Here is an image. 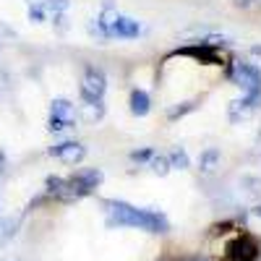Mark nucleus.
I'll return each instance as SVG.
<instances>
[{
	"label": "nucleus",
	"mask_w": 261,
	"mask_h": 261,
	"mask_svg": "<svg viewBox=\"0 0 261 261\" xmlns=\"http://www.w3.org/2000/svg\"><path fill=\"white\" fill-rule=\"evenodd\" d=\"M29 18L32 21H42V18H45V6H32L29 8Z\"/></svg>",
	"instance_id": "nucleus-21"
},
{
	"label": "nucleus",
	"mask_w": 261,
	"mask_h": 261,
	"mask_svg": "<svg viewBox=\"0 0 261 261\" xmlns=\"http://www.w3.org/2000/svg\"><path fill=\"white\" fill-rule=\"evenodd\" d=\"M256 3H258V0H232L235 8H253Z\"/></svg>",
	"instance_id": "nucleus-22"
},
{
	"label": "nucleus",
	"mask_w": 261,
	"mask_h": 261,
	"mask_svg": "<svg viewBox=\"0 0 261 261\" xmlns=\"http://www.w3.org/2000/svg\"><path fill=\"white\" fill-rule=\"evenodd\" d=\"M222 162V151L220 149H204L199 154V170L204 172V175H212V172H217V167H220Z\"/></svg>",
	"instance_id": "nucleus-11"
},
{
	"label": "nucleus",
	"mask_w": 261,
	"mask_h": 261,
	"mask_svg": "<svg viewBox=\"0 0 261 261\" xmlns=\"http://www.w3.org/2000/svg\"><path fill=\"white\" fill-rule=\"evenodd\" d=\"M261 105V97H238L230 102L227 113H230V120L232 123H241V120H248Z\"/></svg>",
	"instance_id": "nucleus-9"
},
{
	"label": "nucleus",
	"mask_w": 261,
	"mask_h": 261,
	"mask_svg": "<svg viewBox=\"0 0 261 261\" xmlns=\"http://www.w3.org/2000/svg\"><path fill=\"white\" fill-rule=\"evenodd\" d=\"M6 172V154H3V149H0V175Z\"/></svg>",
	"instance_id": "nucleus-23"
},
{
	"label": "nucleus",
	"mask_w": 261,
	"mask_h": 261,
	"mask_svg": "<svg viewBox=\"0 0 261 261\" xmlns=\"http://www.w3.org/2000/svg\"><path fill=\"white\" fill-rule=\"evenodd\" d=\"M149 170H151V172H154V175H160V178H165V175H167V172L172 170V167H170V160H167V154H154V157H151V160H149Z\"/></svg>",
	"instance_id": "nucleus-16"
},
{
	"label": "nucleus",
	"mask_w": 261,
	"mask_h": 261,
	"mask_svg": "<svg viewBox=\"0 0 261 261\" xmlns=\"http://www.w3.org/2000/svg\"><path fill=\"white\" fill-rule=\"evenodd\" d=\"M183 261H209V258H204V256H191V258H183Z\"/></svg>",
	"instance_id": "nucleus-25"
},
{
	"label": "nucleus",
	"mask_w": 261,
	"mask_h": 261,
	"mask_svg": "<svg viewBox=\"0 0 261 261\" xmlns=\"http://www.w3.org/2000/svg\"><path fill=\"white\" fill-rule=\"evenodd\" d=\"M47 154L55 157V160H60L63 165H79L86 157V146L81 141H60V144L50 146Z\"/></svg>",
	"instance_id": "nucleus-8"
},
{
	"label": "nucleus",
	"mask_w": 261,
	"mask_h": 261,
	"mask_svg": "<svg viewBox=\"0 0 261 261\" xmlns=\"http://www.w3.org/2000/svg\"><path fill=\"white\" fill-rule=\"evenodd\" d=\"M151 157H154V151H151L149 146H144V149H134V151H130V162H136V165H149V160Z\"/></svg>",
	"instance_id": "nucleus-18"
},
{
	"label": "nucleus",
	"mask_w": 261,
	"mask_h": 261,
	"mask_svg": "<svg viewBox=\"0 0 261 261\" xmlns=\"http://www.w3.org/2000/svg\"><path fill=\"white\" fill-rule=\"evenodd\" d=\"M73 123H76V105L71 99H65V97L53 99L47 128L53 130V134H60V130H65V128H73Z\"/></svg>",
	"instance_id": "nucleus-7"
},
{
	"label": "nucleus",
	"mask_w": 261,
	"mask_h": 261,
	"mask_svg": "<svg viewBox=\"0 0 261 261\" xmlns=\"http://www.w3.org/2000/svg\"><path fill=\"white\" fill-rule=\"evenodd\" d=\"M128 107H130V113H134L136 118H144L151 110V97L144 89H134L130 97H128Z\"/></svg>",
	"instance_id": "nucleus-10"
},
{
	"label": "nucleus",
	"mask_w": 261,
	"mask_h": 261,
	"mask_svg": "<svg viewBox=\"0 0 261 261\" xmlns=\"http://www.w3.org/2000/svg\"><path fill=\"white\" fill-rule=\"evenodd\" d=\"M241 186L246 188L248 196H261V180H258V178H251V175H248V178L241 180Z\"/></svg>",
	"instance_id": "nucleus-19"
},
{
	"label": "nucleus",
	"mask_w": 261,
	"mask_h": 261,
	"mask_svg": "<svg viewBox=\"0 0 261 261\" xmlns=\"http://www.w3.org/2000/svg\"><path fill=\"white\" fill-rule=\"evenodd\" d=\"M251 53H253L256 58H261V45H253V47H251Z\"/></svg>",
	"instance_id": "nucleus-24"
},
{
	"label": "nucleus",
	"mask_w": 261,
	"mask_h": 261,
	"mask_svg": "<svg viewBox=\"0 0 261 261\" xmlns=\"http://www.w3.org/2000/svg\"><path fill=\"white\" fill-rule=\"evenodd\" d=\"M107 92V76L97 65H84L81 84H79V94L81 102H99Z\"/></svg>",
	"instance_id": "nucleus-5"
},
{
	"label": "nucleus",
	"mask_w": 261,
	"mask_h": 261,
	"mask_svg": "<svg viewBox=\"0 0 261 261\" xmlns=\"http://www.w3.org/2000/svg\"><path fill=\"white\" fill-rule=\"evenodd\" d=\"M261 243L251 232H238L222 251V261H258Z\"/></svg>",
	"instance_id": "nucleus-3"
},
{
	"label": "nucleus",
	"mask_w": 261,
	"mask_h": 261,
	"mask_svg": "<svg viewBox=\"0 0 261 261\" xmlns=\"http://www.w3.org/2000/svg\"><path fill=\"white\" fill-rule=\"evenodd\" d=\"M105 175L99 167H84L79 172H73L71 178H65V201H79L92 196L99 186H102Z\"/></svg>",
	"instance_id": "nucleus-2"
},
{
	"label": "nucleus",
	"mask_w": 261,
	"mask_h": 261,
	"mask_svg": "<svg viewBox=\"0 0 261 261\" xmlns=\"http://www.w3.org/2000/svg\"><path fill=\"white\" fill-rule=\"evenodd\" d=\"M81 118L84 120H89V123H97L105 118V102H84L81 105Z\"/></svg>",
	"instance_id": "nucleus-13"
},
{
	"label": "nucleus",
	"mask_w": 261,
	"mask_h": 261,
	"mask_svg": "<svg viewBox=\"0 0 261 261\" xmlns=\"http://www.w3.org/2000/svg\"><path fill=\"white\" fill-rule=\"evenodd\" d=\"M191 110H196V99H191V102H178L175 107H170V110H167V120L172 123V120H178V118L188 115Z\"/></svg>",
	"instance_id": "nucleus-17"
},
{
	"label": "nucleus",
	"mask_w": 261,
	"mask_h": 261,
	"mask_svg": "<svg viewBox=\"0 0 261 261\" xmlns=\"http://www.w3.org/2000/svg\"><path fill=\"white\" fill-rule=\"evenodd\" d=\"M16 232H18V220H0V248H6L13 238H16Z\"/></svg>",
	"instance_id": "nucleus-14"
},
{
	"label": "nucleus",
	"mask_w": 261,
	"mask_h": 261,
	"mask_svg": "<svg viewBox=\"0 0 261 261\" xmlns=\"http://www.w3.org/2000/svg\"><path fill=\"white\" fill-rule=\"evenodd\" d=\"M65 8H68V0H47L45 3V11H50V13H63Z\"/></svg>",
	"instance_id": "nucleus-20"
},
{
	"label": "nucleus",
	"mask_w": 261,
	"mask_h": 261,
	"mask_svg": "<svg viewBox=\"0 0 261 261\" xmlns=\"http://www.w3.org/2000/svg\"><path fill=\"white\" fill-rule=\"evenodd\" d=\"M3 261H18V258H16V256H8V258H3Z\"/></svg>",
	"instance_id": "nucleus-27"
},
{
	"label": "nucleus",
	"mask_w": 261,
	"mask_h": 261,
	"mask_svg": "<svg viewBox=\"0 0 261 261\" xmlns=\"http://www.w3.org/2000/svg\"><path fill=\"white\" fill-rule=\"evenodd\" d=\"M167 160H170V167L172 170H186L188 165H191V157H188V151L186 149H180V146H175L167 154Z\"/></svg>",
	"instance_id": "nucleus-15"
},
{
	"label": "nucleus",
	"mask_w": 261,
	"mask_h": 261,
	"mask_svg": "<svg viewBox=\"0 0 261 261\" xmlns=\"http://www.w3.org/2000/svg\"><path fill=\"white\" fill-rule=\"evenodd\" d=\"M172 55H186V58H193V60H199V63H204V65H230V58L222 53V47H212V45H206V42H193V45H188V47H180V50H175Z\"/></svg>",
	"instance_id": "nucleus-6"
},
{
	"label": "nucleus",
	"mask_w": 261,
	"mask_h": 261,
	"mask_svg": "<svg viewBox=\"0 0 261 261\" xmlns=\"http://www.w3.org/2000/svg\"><path fill=\"white\" fill-rule=\"evenodd\" d=\"M253 214H256V217H261V204H256V206H253Z\"/></svg>",
	"instance_id": "nucleus-26"
},
{
	"label": "nucleus",
	"mask_w": 261,
	"mask_h": 261,
	"mask_svg": "<svg viewBox=\"0 0 261 261\" xmlns=\"http://www.w3.org/2000/svg\"><path fill=\"white\" fill-rule=\"evenodd\" d=\"M141 32V24L136 18H130V16H118V24H115V37L120 39H134L139 37Z\"/></svg>",
	"instance_id": "nucleus-12"
},
{
	"label": "nucleus",
	"mask_w": 261,
	"mask_h": 261,
	"mask_svg": "<svg viewBox=\"0 0 261 261\" xmlns=\"http://www.w3.org/2000/svg\"><path fill=\"white\" fill-rule=\"evenodd\" d=\"M227 76L243 92V97H261V71L253 63H235Z\"/></svg>",
	"instance_id": "nucleus-4"
},
{
	"label": "nucleus",
	"mask_w": 261,
	"mask_h": 261,
	"mask_svg": "<svg viewBox=\"0 0 261 261\" xmlns=\"http://www.w3.org/2000/svg\"><path fill=\"white\" fill-rule=\"evenodd\" d=\"M102 206L107 214V227H139L154 235H162L170 230V222L162 212L139 209L128 201H115V199H105Z\"/></svg>",
	"instance_id": "nucleus-1"
}]
</instances>
